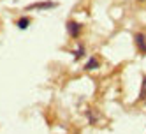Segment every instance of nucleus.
<instances>
[{
	"mask_svg": "<svg viewBox=\"0 0 146 134\" xmlns=\"http://www.w3.org/2000/svg\"><path fill=\"white\" fill-rule=\"evenodd\" d=\"M65 28H67V34H69L72 39H78L83 27H81V23H78V21H67Z\"/></svg>",
	"mask_w": 146,
	"mask_h": 134,
	"instance_id": "f257e3e1",
	"label": "nucleus"
},
{
	"mask_svg": "<svg viewBox=\"0 0 146 134\" xmlns=\"http://www.w3.org/2000/svg\"><path fill=\"white\" fill-rule=\"evenodd\" d=\"M56 5H58L56 2H49V0H48V2H37V4L28 5L27 11H39V9H44V11H46V9H55Z\"/></svg>",
	"mask_w": 146,
	"mask_h": 134,
	"instance_id": "f03ea898",
	"label": "nucleus"
},
{
	"mask_svg": "<svg viewBox=\"0 0 146 134\" xmlns=\"http://www.w3.org/2000/svg\"><path fill=\"white\" fill-rule=\"evenodd\" d=\"M134 43L137 46V49L141 51L143 55H146V35L144 34H134Z\"/></svg>",
	"mask_w": 146,
	"mask_h": 134,
	"instance_id": "7ed1b4c3",
	"label": "nucleus"
},
{
	"mask_svg": "<svg viewBox=\"0 0 146 134\" xmlns=\"http://www.w3.org/2000/svg\"><path fill=\"white\" fill-rule=\"evenodd\" d=\"M97 67H100V62H99L95 57H90V60L86 62L85 69H86V71H93V69H97Z\"/></svg>",
	"mask_w": 146,
	"mask_h": 134,
	"instance_id": "20e7f679",
	"label": "nucleus"
},
{
	"mask_svg": "<svg viewBox=\"0 0 146 134\" xmlns=\"http://www.w3.org/2000/svg\"><path fill=\"white\" fill-rule=\"evenodd\" d=\"M28 25H30V18H28V16H23V18H19L18 21H16V27H18L19 30H27Z\"/></svg>",
	"mask_w": 146,
	"mask_h": 134,
	"instance_id": "39448f33",
	"label": "nucleus"
},
{
	"mask_svg": "<svg viewBox=\"0 0 146 134\" xmlns=\"http://www.w3.org/2000/svg\"><path fill=\"white\" fill-rule=\"evenodd\" d=\"M72 55H74L76 60H79L81 57H85V46H83V44H78V49L72 51Z\"/></svg>",
	"mask_w": 146,
	"mask_h": 134,
	"instance_id": "423d86ee",
	"label": "nucleus"
},
{
	"mask_svg": "<svg viewBox=\"0 0 146 134\" xmlns=\"http://www.w3.org/2000/svg\"><path fill=\"white\" fill-rule=\"evenodd\" d=\"M139 99H141V101L146 99V76L143 78V85H141V92H139Z\"/></svg>",
	"mask_w": 146,
	"mask_h": 134,
	"instance_id": "0eeeda50",
	"label": "nucleus"
},
{
	"mask_svg": "<svg viewBox=\"0 0 146 134\" xmlns=\"http://www.w3.org/2000/svg\"><path fill=\"white\" fill-rule=\"evenodd\" d=\"M139 2H144V0H139Z\"/></svg>",
	"mask_w": 146,
	"mask_h": 134,
	"instance_id": "6e6552de",
	"label": "nucleus"
}]
</instances>
